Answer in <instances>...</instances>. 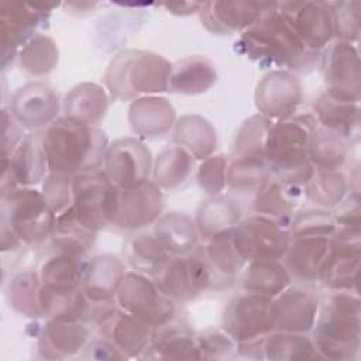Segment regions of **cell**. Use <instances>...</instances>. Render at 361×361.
I'll use <instances>...</instances> for the list:
<instances>
[{"label": "cell", "mask_w": 361, "mask_h": 361, "mask_svg": "<svg viewBox=\"0 0 361 361\" xmlns=\"http://www.w3.org/2000/svg\"><path fill=\"white\" fill-rule=\"evenodd\" d=\"M234 48L262 68L292 73L310 71L319 62L320 55L300 41L276 3L255 24L240 34Z\"/></svg>", "instance_id": "1"}, {"label": "cell", "mask_w": 361, "mask_h": 361, "mask_svg": "<svg viewBox=\"0 0 361 361\" xmlns=\"http://www.w3.org/2000/svg\"><path fill=\"white\" fill-rule=\"evenodd\" d=\"M41 135L49 172L75 176L103 166L109 138L99 127L78 124L62 116Z\"/></svg>", "instance_id": "2"}, {"label": "cell", "mask_w": 361, "mask_h": 361, "mask_svg": "<svg viewBox=\"0 0 361 361\" xmlns=\"http://www.w3.org/2000/svg\"><path fill=\"white\" fill-rule=\"evenodd\" d=\"M312 331V340L320 358L355 360L361 348V302L358 293L329 290L320 299Z\"/></svg>", "instance_id": "3"}, {"label": "cell", "mask_w": 361, "mask_h": 361, "mask_svg": "<svg viewBox=\"0 0 361 361\" xmlns=\"http://www.w3.org/2000/svg\"><path fill=\"white\" fill-rule=\"evenodd\" d=\"M316 128L317 123L312 113L272 123L265 152L272 178L305 186L314 172L309 161V145Z\"/></svg>", "instance_id": "4"}, {"label": "cell", "mask_w": 361, "mask_h": 361, "mask_svg": "<svg viewBox=\"0 0 361 361\" xmlns=\"http://www.w3.org/2000/svg\"><path fill=\"white\" fill-rule=\"evenodd\" d=\"M172 63L162 55L126 49L109 63L104 85L114 100L127 102L144 96H159L168 92Z\"/></svg>", "instance_id": "5"}, {"label": "cell", "mask_w": 361, "mask_h": 361, "mask_svg": "<svg viewBox=\"0 0 361 361\" xmlns=\"http://www.w3.org/2000/svg\"><path fill=\"white\" fill-rule=\"evenodd\" d=\"M56 214L41 190L17 186L1 195V227L13 231L24 245H38L51 238Z\"/></svg>", "instance_id": "6"}, {"label": "cell", "mask_w": 361, "mask_h": 361, "mask_svg": "<svg viewBox=\"0 0 361 361\" xmlns=\"http://www.w3.org/2000/svg\"><path fill=\"white\" fill-rule=\"evenodd\" d=\"M164 209V193L151 179L135 186L111 188L109 223L121 231H140L151 227Z\"/></svg>", "instance_id": "7"}, {"label": "cell", "mask_w": 361, "mask_h": 361, "mask_svg": "<svg viewBox=\"0 0 361 361\" xmlns=\"http://www.w3.org/2000/svg\"><path fill=\"white\" fill-rule=\"evenodd\" d=\"M120 309L135 316L151 327L173 320L176 302L169 298L154 276L127 271L116 295Z\"/></svg>", "instance_id": "8"}, {"label": "cell", "mask_w": 361, "mask_h": 361, "mask_svg": "<svg viewBox=\"0 0 361 361\" xmlns=\"http://www.w3.org/2000/svg\"><path fill=\"white\" fill-rule=\"evenodd\" d=\"M290 240L289 224L262 214L243 217L231 233V241L247 262L282 259Z\"/></svg>", "instance_id": "9"}, {"label": "cell", "mask_w": 361, "mask_h": 361, "mask_svg": "<svg viewBox=\"0 0 361 361\" xmlns=\"http://www.w3.org/2000/svg\"><path fill=\"white\" fill-rule=\"evenodd\" d=\"M59 3L0 1L1 69L17 58L20 48L48 24L51 11Z\"/></svg>", "instance_id": "10"}, {"label": "cell", "mask_w": 361, "mask_h": 361, "mask_svg": "<svg viewBox=\"0 0 361 361\" xmlns=\"http://www.w3.org/2000/svg\"><path fill=\"white\" fill-rule=\"evenodd\" d=\"M361 262V227H337L330 240V251L322 267L319 281L327 290L358 293Z\"/></svg>", "instance_id": "11"}, {"label": "cell", "mask_w": 361, "mask_h": 361, "mask_svg": "<svg viewBox=\"0 0 361 361\" xmlns=\"http://www.w3.org/2000/svg\"><path fill=\"white\" fill-rule=\"evenodd\" d=\"M272 298L240 292L224 307L221 329L237 343H247L265 337L274 331Z\"/></svg>", "instance_id": "12"}, {"label": "cell", "mask_w": 361, "mask_h": 361, "mask_svg": "<svg viewBox=\"0 0 361 361\" xmlns=\"http://www.w3.org/2000/svg\"><path fill=\"white\" fill-rule=\"evenodd\" d=\"M361 94L324 87L313 100V117L319 127L329 130L348 144L360 138Z\"/></svg>", "instance_id": "13"}, {"label": "cell", "mask_w": 361, "mask_h": 361, "mask_svg": "<svg viewBox=\"0 0 361 361\" xmlns=\"http://www.w3.org/2000/svg\"><path fill=\"white\" fill-rule=\"evenodd\" d=\"M255 107L258 114L271 121L292 118L303 100L302 83L298 76L289 71H269L257 85Z\"/></svg>", "instance_id": "14"}, {"label": "cell", "mask_w": 361, "mask_h": 361, "mask_svg": "<svg viewBox=\"0 0 361 361\" xmlns=\"http://www.w3.org/2000/svg\"><path fill=\"white\" fill-rule=\"evenodd\" d=\"M102 168L114 186H135L151 179V152L135 137L118 138L109 144Z\"/></svg>", "instance_id": "15"}, {"label": "cell", "mask_w": 361, "mask_h": 361, "mask_svg": "<svg viewBox=\"0 0 361 361\" xmlns=\"http://www.w3.org/2000/svg\"><path fill=\"white\" fill-rule=\"evenodd\" d=\"M113 183L103 169L75 175L72 179V209L90 230L99 233L110 226L109 202Z\"/></svg>", "instance_id": "16"}, {"label": "cell", "mask_w": 361, "mask_h": 361, "mask_svg": "<svg viewBox=\"0 0 361 361\" xmlns=\"http://www.w3.org/2000/svg\"><path fill=\"white\" fill-rule=\"evenodd\" d=\"M49 173L41 133H28L8 157L1 159V195L17 186L34 188Z\"/></svg>", "instance_id": "17"}, {"label": "cell", "mask_w": 361, "mask_h": 361, "mask_svg": "<svg viewBox=\"0 0 361 361\" xmlns=\"http://www.w3.org/2000/svg\"><path fill=\"white\" fill-rule=\"evenodd\" d=\"M319 303L320 298L307 283L289 285L274 298V330L309 334L317 319Z\"/></svg>", "instance_id": "18"}, {"label": "cell", "mask_w": 361, "mask_h": 361, "mask_svg": "<svg viewBox=\"0 0 361 361\" xmlns=\"http://www.w3.org/2000/svg\"><path fill=\"white\" fill-rule=\"evenodd\" d=\"M275 1H241V0H213L202 3L199 17L202 25L212 34L228 35L244 32L255 24Z\"/></svg>", "instance_id": "19"}, {"label": "cell", "mask_w": 361, "mask_h": 361, "mask_svg": "<svg viewBox=\"0 0 361 361\" xmlns=\"http://www.w3.org/2000/svg\"><path fill=\"white\" fill-rule=\"evenodd\" d=\"M61 104L54 87L44 82H28L10 99L8 110L24 130L47 128L58 118Z\"/></svg>", "instance_id": "20"}, {"label": "cell", "mask_w": 361, "mask_h": 361, "mask_svg": "<svg viewBox=\"0 0 361 361\" xmlns=\"http://www.w3.org/2000/svg\"><path fill=\"white\" fill-rule=\"evenodd\" d=\"M276 7L309 49L320 52L333 39L331 13L326 1H278Z\"/></svg>", "instance_id": "21"}, {"label": "cell", "mask_w": 361, "mask_h": 361, "mask_svg": "<svg viewBox=\"0 0 361 361\" xmlns=\"http://www.w3.org/2000/svg\"><path fill=\"white\" fill-rule=\"evenodd\" d=\"M319 65L326 87L361 94L360 54L355 44L331 39L320 51Z\"/></svg>", "instance_id": "22"}, {"label": "cell", "mask_w": 361, "mask_h": 361, "mask_svg": "<svg viewBox=\"0 0 361 361\" xmlns=\"http://www.w3.org/2000/svg\"><path fill=\"white\" fill-rule=\"evenodd\" d=\"M90 340V330L83 322L47 319L42 326L37 350L45 360H66L78 355Z\"/></svg>", "instance_id": "23"}, {"label": "cell", "mask_w": 361, "mask_h": 361, "mask_svg": "<svg viewBox=\"0 0 361 361\" xmlns=\"http://www.w3.org/2000/svg\"><path fill=\"white\" fill-rule=\"evenodd\" d=\"M127 272L124 259L111 254H99L85 261L80 288L90 302L116 299Z\"/></svg>", "instance_id": "24"}, {"label": "cell", "mask_w": 361, "mask_h": 361, "mask_svg": "<svg viewBox=\"0 0 361 361\" xmlns=\"http://www.w3.org/2000/svg\"><path fill=\"white\" fill-rule=\"evenodd\" d=\"M175 121V109L162 96H144L130 103V127L142 140H155L166 135L173 130Z\"/></svg>", "instance_id": "25"}, {"label": "cell", "mask_w": 361, "mask_h": 361, "mask_svg": "<svg viewBox=\"0 0 361 361\" xmlns=\"http://www.w3.org/2000/svg\"><path fill=\"white\" fill-rule=\"evenodd\" d=\"M99 331L114 344L124 358H141L151 344L154 327L118 307L116 313L99 327Z\"/></svg>", "instance_id": "26"}, {"label": "cell", "mask_w": 361, "mask_h": 361, "mask_svg": "<svg viewBox=\"0 0 361 361\" xmlns=\"http://www.w3.org/2000/svg\"><path fill=\"white\" fill-rule=\"evenodd\" d=\"M330 240L327 237H290L282 261L292 278L303 283L317 282L330 251Z\"/></svg>", "instance_id": "27"}, {"label": "cell", "mask_w": 361, "mask_h": 361, "mask_svg": "<svg viewBox=\"0 0 361 361\" xmlns=\"http://www.w3.org/2000/svg\"><path fill=\"white\" fill-rule=\"evenodd\" d=\"M142 360H200L196 333L189 326L171 320L152 331V340Z\"/></svg>", "instance_id": "28"}, {"label": "cell", "mask_w": 361, "mask_h": 361, "mask_svg": "<svg viewBox=\"0 0 361 361\" xmlns=\"http://www.w3.org/2000/svg\"><path fill=\"white\" fill-rule=\"evenodd\" d=\"M199 250L209 269L213 290L230 288L245 267V261L231 241V233L207 240L203 245H199Z\"/></svg>", "instance_id": "29"}, {"label": "cell", "mask_w": 361, "mask_h": 361, "mask_svg": "<svg viewBox=\"0 0 361 361\" xmlns=\"http://www.w3.org/2000/svg\"><path fill=\"white\" fill-rule=\"evenodd\" d=\"M154 278L176 303L193 300L203 293L199 271L190 252L171 257Z\"/></svg>", "instance_id": "30"}, {"label": "cell", "mask_w": 361, "mask_h": 361, "mask_svg": "<svg viewBox=\"0 0 361 361\" xmlns=\"http://www.w3.org/2000/svg\"><path fill=\"white\" fill-rule=\"evenodd\" d=\"M109 109V94L97 83L73 86L63 99V117L83 126L97 127Z\"/></svg>", "instance_id": "31"}, {"label": "cell", "mask_w": 361, "mask_h": 361, "mask_svg": "<svg viewBox=\"0 0 361 361\" xmlns=\"http://www.w3.org/2000/svg\"><path fill=\"white\" fill-rule=\"evenodd\" d=\"M217 82L214 63L202 55L185 56L172 63L168 92L195 96L210 90Z\"/></svg>", "instance_id": "32"}, {"label": "cell", "mask_w": 361, "mask_h": 361, "mask_svg": "<svg viewBox=\"0 0 361 361\" xmlns=\"http://www.w3.org/2000/svg\"><path fill=\"white\" fill-rule=\"evenodd\" d=\"M243 219L240 204L230 196L217 195L204 200L197 209L195 224L204 241L230 234Z\"/></svg>", "instance_id": "33"}, {"label": "cell", "mask_w": 361, "mask_h": 361, "mask_svg": "<svg viewBox=\"0 0 361 361\" xmlns=\"http://www.w3.org/2000/svg\"><path fill=\"white\" fill-rule=\"evenodd\" d=\"M237 279L241 290L272 299L293 283V278L282 259L247 262Z\"/></svg>", "instance_id": "34"}, {"label": "cell", "mask_w": 361, "mask_h": 361, "mask_svg": "<svg viewBox=\"0 0 361 361\" xmlns=\"http://www.w3.org/2000/svg\"><path fill=\"white\" fill-rule=\"evenodd\" d=\"M303 196V186L286 183L271 176L254 196L252 212L289 224Z\"/></svg>", "instance_id": "35"}, {"label": "cell", "mask_w": 361, "mask_h": 361, "mask_svg": "<svg viewBox=\"0 0 361 361\" xmlns=\"http://www.w3.org/2000/svg\"><path fill=\"white\" fill-rule=\"evenodd\" d=\"M149 230L171 257L186 255L199 244L195 220L183 213L171 212L161 214Z\"/></svg>", "instance_id": "36"}, {"label": "cell", "mask_w": 361, "mask_h": 361, "mask_svg": "<svg viewBox=\"0 0 361 361\" xmlns=\"http://www.w3.org/2000/svg\"><path fill=\"white\" fill-rule=\"evenodd\" d=\"M39 302L42 314L47 319L62 322H83L87 320L89 299L78 286H41ZM87 324V323H86Z\"/></svg>", "instance_id": "37"}, {"label": "cell", "mask_w": 361, "mask_h": 361, "mask_svg": "<svg viewBox=\"0 0 361 361\" xmlns=\"http://www.w3.org/2000/svg\"><path fill=\"white\" fill-rule=\"evenodd\" d=\"M173 142L185 148L196 161L213 155L217 148V133L213 124L199 114H185L173 126Z\"/></svg>", "instance_id": "38"}, {"label": "cell", "mask_w": 361, "mask_h": 361, "mask_svg": "<svg viewBox=\"0 0 361 361\" xmlns=\"http://www.w3.org/2000/svg\"><path fill=\"white\" fill-rule=\"evenodd\" d=\"M195 158L180 145L164 147L152 161L151 180L162 190H175L185 185L195 169Z\"/></svg>", "instance_id": "39"}, {"label": "cell", "mask_w": 361, "mask_h": 361, "mask_svg": "<svg viewBox=\"0 0 361 361\" xmlns=\"http://www.w3.org/2000/svg\"><path fill=\"white\" fill-rule=\"evenodd\" d=\"M123 258L133 271L155 276L171 255L159 245L151 230H140L123 245Z\"/></svg>", "instance_id": "40"}, {"label": "cell", "mask_w": 361, "mask_h": 361, "mask_svg": "<svg viewBox=\"0 0 361 361\" xmlns=\"http://www.w3.org/2000/svg\"><path fill=\"white\" fill-rule=\"evenodd\" d=\"M97 233L86 227L75 214L72 206L56 216L55 228L49 238L56 251H63L75 257L85 258L94 245Z\"/></svg>", "instance_id": "41"}, {"label": "cell", "mask_w": 361, "mask_h": 361, "mask_svg": "<svg viewBox=\"0 0 361 361\" xmlns=\"http://www.w3.org/2000/svg\"><path fill=\"white\" fill-rule=\"evenodd\" d=\"M41 286L42 283L37 269L24 268L17 271L7 285L6 298L10 307L28 319L35 320L44 317L39 302Z\"/></svg>", "instance_id": "42"}, {"label": "cell", "mask_w": 361, "mask_h": 361, "mask_svg": "<svg viewBox=\"0 0 361 361\" xmlns=\"http://www.w3.org/2000/svg\"><path fill=\"white\" fill-rule=\"evenodd\" d=\"M262 354L265 360L274 361H302L320 358L312 337L307 334L276 330L264 337Z\"/></svg>", "instance_id": "43"}, {"label": "cell", "mask_w": 361, "mask_h": 361, "mask_svg": "<svg viewBox=\"0 0 361 361\" xmlns=\"http://www.w3.org/2000/svg\"><path fill=\"white\" fill-rule=\"evenodd\" d=\"M350 157V144L340 135L317 126L310 145L309 161L316 171H341Z\"/></svg>", "instance_id": "44"}, {"label": "cell", "mask_w": 361, "mask_h": 361, "mask_svg": "<svg viewBox=\"0 0 361 361\" xmlns=\"http://www.w3.org/2000/svg\"><path fill=\"white\" fill-rule=\"evenodd\" d=\"M17 59L24 73L32 78H42L58 65L56 42L49 35L38 32L20 48Z\"/></svg>", "instance_id": "45"}, {"label": "cell", "mask_w": 361, "mask_h": 361, "mask_svg": "<svg viewBox=\"0 0 361 361\" xmlns=\"http://www.w3.org/2000/svg\"><path fill=\"white\" fill-rule=\"evenodd\" d=\"M351 190L341 171H316L303 186L305 197L316 207L331 210Z\"/></svg>", "instance_id": "46"}, {"label": "cell", "mask_w": 361, "mask_h": 361, "mask_svg": "<svg viewBox=\"0 0 361 361\" xmlns=\"http://www.w3.org/2000/svg\"><path fill=\"white\" fill-rule=\"evenodd\" d=\"M271 178L264 158L234 157L227 169V186L240 195H257Z\"/></svg>", "instance_id": "47"}, {"label": "cell", "mask_w": 361, "mask_h": 361, "mask_svg": "<svg viewBox=\"0 0 361 361\" xmlns=\"http://www.w3.org/2000/svg\"><path fill=\"white\" fill-rule=\"evenodd\" d=\"M85 261V258L54 250V252L47 257L38 268L41 283L48 286L80 285Z\"/></svg>", "instance_id": "48"}, {"label": "cell", "mask_w": 361, "mask_h": 361, "mask_svg": "<svg viewBox=\"0 0 361 361\" xmlns=\"http://www.w3.org/2000/svg\"><path fill=\"white\" fill-rule=\"evenodd\" d=\"M271 120L261 114H254L245 118L233 141V155L234 157H254L264 158L267 152V142L269 137V131L272 127Z\"/></svg>", "instance_id": "49"}, {"label": "cell", "mask_w": 361, "mask_h": 361, "mask_svg": "<svg viewBox=\"0 0 361 361\" xmlns=\"http://www.w3.org/2000/svg\"><path fill=\"white\" fill-rule=\"evenodd\" d=\"M337 230L330 210L313 207L296 212L289 221L290 237H327L331 238Z\"/></svg>", "instance_id": "50"}, {"label": "cell", "mask_w": 361, "mask_h": 361, "mask_svg": "<svg viewBox=\"0 0 361 361\" xmlns=\"http://www.w3.org/2000/svg\"><path fill=\"white\" fill-rule=\"evenodd\" d=\"M333 23V39L358 42L361 3L353 1H326Z\"/></svg>", "instance_id": "51"}, {"label": "cell", "mask_w": 361, "mask_h": 361, "mask_svg": "<svg viewBox=\"0 0 361 361\" xmlns=\"http://www.w3.org/2000/svg\"><path fill=\"white\" fill-rule=\"evenodd\" d=\"M196 344L200 360L220 361L238 357L237 343L221 327H207L196 333Z\"/></svg>", "instance_id": "52"}, {"label": "cell", "mask_w": 361, "mask_h": 361, "mask_svg": "<svg viewBox=\"0 0 361 361\" xmlns=\"http://www.w3.org/2000/svg\"><path fill=\"white\" fill-rule=\"evenodd\" d=\"M228 164V157L223 154H213L200 161L196 171V180L200 189L207 193L209 197L221 195L227 186Z\"/></svg>", "instance_id": "53"}, {"label": "cell", "mask_w": 361, "mask_h": 361, "mask_svg": "<svg viewBox=\"0 0 361 361\" xmlns=\"http://www.w3.org/2000/svg\"><path fill=\"white\" fill-rule=\"evenodd\" d=\"M72 179L69 175L49 172L41 183V193L56 216L72 206Z\"/></svg>", "instance_id": "54"}, {"label": "cell", "mask_w": 361, "mask_h": 361, "mask_svg": "<svg viewBox=\"0 0 361 361\" xmlns=\"http://www.w3.org/2000/svg\"><path fill=\"white\" fill-rule=\"evenodd\" d=\"M330 214L337 227H361L360 193L350 190L331 210Z\"/></svg>", "instance_id": "55"}, {"label": "cell", "mask_w": 361, "mask_h": 361, "mask_svg": "<svg viewBox=\"0 0 361 361\" xmlns=\"http://www.w3.org/2000/svg\"><path fill=\"white\" fill-rule=\"evenodd\" d=\"M24 137V128L14 120L7 107H1V159L8 158Z\"/></svg>", "instance_id": "56"}, {"label": "cell", "mask_w": 361, "mask_h": 361, "mask_svg": "<svg viewBox=\"0 0 361 361\" xmlns=\"http://www.w3.org/2000/svg\"><path fill=\"white\" fill-rule=\"evenodd\" d=\"M80 357L92 360H126L124 355L114 347V344L104 336L89 340Z\"/></svg>", "instance_id": "57"}, {"label": "cell", "mask_w": 361, "mask_h": 361, "mask_svg": "<svg viewBox=\"0 0 361 361\" xmlns=\"http://www.w3.org/2000/svg\"><path fill=\"white\" fill-rule=\"evenodd\" d=\"M159 7H164L168 13L173 16H192L195 13H199L202 3L200 1H175V3H159Z\"/></svg>", "instance_id": "58"}]
</instances>
